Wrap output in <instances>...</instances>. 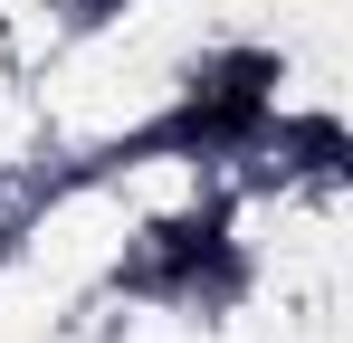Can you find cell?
<instances>
[{
	"label": "cell",
	"instance_id": "obj_1",
	"mask_svg": "<svg viewBox=\"0 0 353 343\" xmlns=\"http://www.w3.org/2000/svg\"><path fill=\"white\" fill-rule=\"evenodd\" d=\"M258 86H268V57H230V67L210 76V96L191 105V124H201V134H230V124H248V114H258Z\"/></svg>",
	"mask_w": 353,
	"mask_h": 343
}]
</instances>
